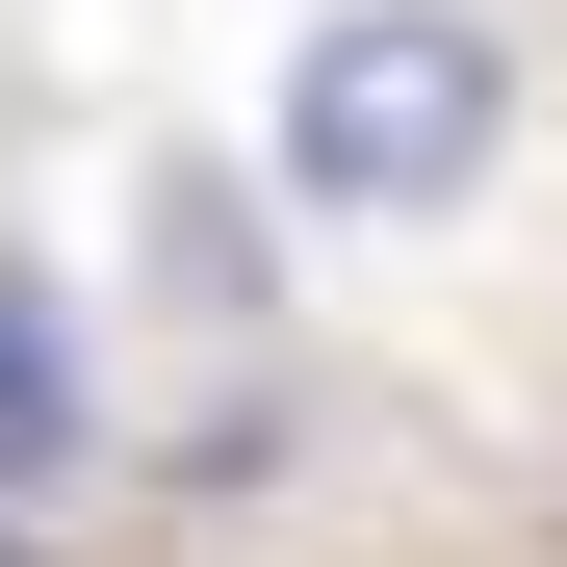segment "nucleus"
<instances>
[{"label":"nucleus","instance_id":"1","mask_svg":"<svg viewBox=\"0 0 567 567\" xmlns=\"http://www.w3.org/2000/svg\"><path fill=\"white\" fill-rule=\"evenodd\" d=\"M516 130V52L464 27V0H336L310 52H284V181L310 207H464Z\"/></svg>","mask_w":567,"mask_h":567},{"label":"nucleus","instance_id":"2","mask_svg":"<svg viewBox=\"0 0 567 567\" xmlns=\"http://www.w3.org/2000/svg\"><path fill=\"white\" fill-rule=\"evenodd\" d=\"M78 439V361H52V284H0V464Z\"/></svg>","mask_w":567,"mask_h":567}]
</instances>
